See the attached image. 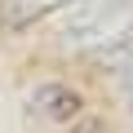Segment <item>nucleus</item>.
Instances as JSON below:
<instances>
[{
	"instance_id": "1",
	"label": "nucleus",
	"mask_w": 133,
	"mask_h": 133,
	"mask_svg": "<svg viewBox=\"0 0 133 133\" xmlns=\"http://www.w3.org/2000/svg\"><path fill=\"white\" fill-rule=\"evenodd\" d=\"M133 36V0H80L62 27L66 44H115Z\"/></svg>"
},
{
	"instance_id": "4",
	"label": "nucleus",
	"mask_w": 133,
	"mask_h": 133,
	"mask_svg": "<svg viewBox=\"0 0 133 133\" xmlns=\"http://www.w3.org/2000/svg\"><path fill=\"white\" fill-rule=\"evenodd\" d=\"M102 129H107L102 120H84V115H80V120H76L71 129H62V133H102Z\"/></svg>"
},
{
	"instance_id": "5",
	"label": "nucleus",
	"mask_w": 133,
	"mask_h": 133,
	"mask_svg": "<svg viewBox=\"0 0 133 133\" xmlns=\"http://www.w3.org/2000/svg\"><path fill=\"white\" fill-rule=\"evenodd\" d=\"M124 98L133 102V66H129V76H124Z\"/></svg>"
},
{
	"instance_id": "3",
	"label": "nucleus",
	"mask_w": 133,
	"mask_h": 133,
	"mask_svg": "<svg viewBox=\"0 0 133 133\" xmlns=\"http://www.w3.org/2000/svg\"><path fill=\"white\" fill-rule=\"evenodd\" d=\"M66 5H80V0H0V22L5 27H31Z\"/></svg>"
},
{
	"instance_id": "2",
	"label": "nucleus",
	"mask_w": 133,
	"mask_h": 133,
	"mask_svg": "<svg viewBox=\"0 0 133 133\" xmlns=\"http://www.w3.org/2000/svg\"><path fill=\"white\" fill-rule=\"evenodd\" d=\"M27 107H31V115H40V120H49V124H76V120L84 115L80 89H71L66 80H44V84H36V93L27 98Z\"/></svg>"
}]
</instances>
